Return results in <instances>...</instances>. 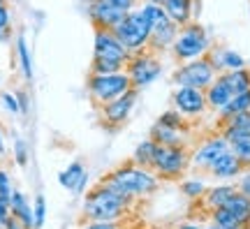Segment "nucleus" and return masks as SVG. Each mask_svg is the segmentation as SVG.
<instances>
[{
  "label": "nucleus",
  "instance_id": "40",
  "mask_svg": "<svg viewBox=\"0 0 250 229\" xmlns=\"http://www.w3.org/2000/svg\"><path fill=\"white\" fill-rule=\"evenodd\" d=\"M9 21H12L9 7H7V5H2V7H0V30H7V28H9Z\"/></svg>",
  "mask_w": 250,
  "mask_h": 229
},
{
  "label": "nucleus",
  "instance_id": "31",
  "mask_svg": "<svg viewBox=\"0 0 250 229\" xmlns=\"http://www.w3.org/2000/svg\"><path fill=\"white\" fill-rule=\"evenodd\" d=\"M158 123L160 125H167V127H174V130H188V121L186 116L181 114L179 109H169V111H165V114L158 118Z\"/></svg>",
  "mask_w": 250,
  "mask_h": 229
},
{
  "label": "nucleus",
  "instance_id": "35",
  "mask_svg": "<svg viewBox=\"0 0 250 229\" xmlns=\"http://www.w3.org/2000/svg\"><path fill=\"white\" fill-rule=\"evenodd\" d=\"M14 158H17V165H21V167H26L28 165V146H26V141L17 139V144H14Z\"/></svg>",
  "mask_w": 250,
  "mask_h": 229
},
{
  "label": "nucleus",
  "instance_id": "48",
  "mask_svg": "<svg viewBox=\"0 0 250 229\" xmlns=\"http://www.w3.org/2000/svg\"><path fill=\"white\" fill-rule=\"evenodd\" d=\"M206 229H220V227H218L215 222H211V225H208V227H206Z\"/></svg>",
  "mask_w": 250,
  "mask_h": 229
},
{
  "label": "nucleus",
  "instance_id": "34",
  "mask_svg": "<svg viewBox=\"0 0 250 229\" xmlns=\"http://www.w3.org/2000/svg\"><path fill=\"white\" fill-rule=\"evenodd\" d=\"M44 218H46V202L44 197L40 194L35 199V211H33V220H35V229H40L44 225Z\"/></svg>",
  "mask_w": 250,
  "mask_h": 229
},
{
  "label": "nucleus",
  "instance_id": "45",
  "mask_svg": "<svg viewBox=\"0 0 250 229\" xmlns=\"http://www.w3.org/2000/svg\"><path fill=\"white\" fill-rule=\"evenodd\" d=\"M179 229H202V227L195 225V222H183V225H179Z\"/></svg>",
  "mask_w": 250,
  "mask_h": 229
},
{
  "label": "nucleus",
  "instance_id": "2",
  "mask_svg": "<svg viewBox=\"0 0 250 229\" xmlns=\"http://www.w3.org/2000/svg\"><path fill=\"white\" fill-rule=\"evenodd\" d=\"M132 199L121 197L118 192L109 190L107 185L98 183L83 199V208H81V218L90 222H114L121 220L127 208H130Z\"/></svg>",
  "mask_w": 250,
  "mask_h": 229
},
{
  "label": "nucleus",
  "instance_id": "41",
  "mask_svg": "<svg viewBox=\"0 0 250 229\" xmlns=\"http://www.w3.org/2000/svg\"><path fill=\"white\" fill-rule=\"evenodd\" d=\"M104 2L114 5V7L125 9V12H130V9H132V5H134V0H104Z\"/></svg>",
  "mask_w": 250,
  "mask_h": 229
},
{
  "label": "nucleus",
  "instance_id": "36",
  "mask_svg": "<svg viewBox=\"0 0 250 229\" xmlns=\"http://www.w3.org/2000/svg\"><path fill=\"white\" fill-rule=\"evenodd\" d=\"M0 100H2V104L7 106L12 114H21V106H19L17 95H12V93H2V95H0Z\"/></svg>",
  "mask_w": 250,
  "mask_h": 229
},
{
  "label": "nucleus",
  "instance_id": "24",
  "mask_svg": "<svg viewBox=\"0 0 250 229\" xmlns=\"http://www.w3.org/2000/svg\"><path fill=\"white\" fill-rule=\"evenodd\" d=\"M220 77L225 79V83L229 86V90H232L234 95H239V93H246V90H250V70H248V67L223 72Z\"/></svg>",
  "mask_w": 250,
  "mask_h": 229
},
{
  "label": "nucleus",
  "instance_id": "19",
  "mask_svg": "<svg viewBox=\"0 0 250 229\" xmlns=\"http://www.w3.org/2000/svg\"><path fill=\"white\" fill-rule=\"evenodd\" d=\"M9 208H12V215L19 220V225L23 229H35V220H33V211L28 206L23 192L19 190H12V197H9Z\"/></svg>",
  "mask_w": 250,
  "mask_h": 229
},
{
  "label": "nucleus",
  "instance_id": "12",
  "mask_svg": "<svg viewBox=\"0 0 250 229\" xmlns=\"http://www.w3.org/2000/svg\"><path fill=\"white\" fill-rule=\"evenodd\" d=\"M88 14L95 28H104V30H114V28L125 19V9L114 7L104 0H88Z\"/></svg>",
  "mask_w": 250,
  "mask_h": 229
},
{
  "label": "nucleus",
  "instance_id": "11",
  "mask_svg": "<svg viewBox=\"0 0 250 229\" xmlns=\"http://www.w3.org/2000/svg\"><path fill=\"white\" fill-rule=\"evenodd\" d=\"M174 109H179L186 118H195V116H202L208 109L206 104V93L199 88H190V86H179L174 90Z\"/></svg>",
  "mask_w": 250,
  "mask_h": 229
},
{
  "label": "nucleus",
  "instance_id": "9",
  "mask_svg": "<svg viewBox=\"0 0 250 229\" xmlns=\"http://www.w3.org/2000/svg\"><path fill=\"white\" fill-rule=\"evenodd\" d=\"M137 95H139V90L132 88V90H127L125 95L111 100V102H107V104L98 106L100 116H102V123L109 125V127H118L121 123H125L127 116H130V111H132L134 102H137Z\"/></svg>",
  "mask_w": 250,
  "mask_h": 229
},
{
  "label": "nucleus",
  "instance_id": "13",
  "mask_svg": "<svg viewBox=\"0 0 250 229\" xmlns=\"http://www.w3.org/2000/svg\"><path fill=\"white\" fill-rule=\"evenodd\" d=\"M229 150V141L225 139L223 134H218V137H211V139H206L199 148L192 153V158H190V165L197 169H208L213 165L215 160L220 158L223 153Z\"/></svg>",
  "mask_w": 250,
  "mask_h": 229
},
{
  "label": "nucleus",
  "instance_id": "26",
  "mask_svg": "<svg viewBox=\"0 0 250 229\" xmlns=\"http://www.w3.org/2000/svg\"><path fill=\"white\" fill-rule=\"evenodd\" d=\"M155 141L153 139H146L142 141L137 148H134L132 153V162L137 165V167H144V169H151L153 167V155H155Z\"/></svg>",
  "mask_w": 250,
  "mask_h": 229
},
{
  "label": "nucleus",
  "instance_id": "44",
  "mask_svg": "<svg viewBox=\"0 0 250 229\" xmlns=\"http://www.w3.org/2000/svg\"><path fill=\"white\" fill-rule=\"evenodd\" d=\"M5 229H23V227H21V225H19V220L12 215V218L7 220V225H5Z\"/></svg>",
  "mask_w": 250,
  "mask_h": 229
},
{
  "label": "nucleus",
  "instance_id": "28",
  "mask_svg": "<svg viewBox=\"0 0 250 229\" xmlns=\"http://www.w3.org/2000/svg\"><path fill=\"white\" fill-rule=\"evenodd\" d=\"M139 12H142L144 17H146V21H148V26H151V30H153V28H158L160 23H165V21H169V17H167V12H165V7H162V5L144 2Z\"/></svg>",
  "mask_w": 250,
  "mask_h": 229
},
{
  "label": "nucleus",
  "instance_id": "32",
  "mask_svg": "<svg viewBox=\"0 0 250 229\" xmlns=\"http://www.w3.org/2000/svg\"><path fill=\"white\" fill-rule=\"evenodd\" d=\"M229 150H232L234 155L241 160L243 169H248V171H250V137H248V139L229 141Z\"/></svg>",
  "mask_w": 250,
  "mask_h": 229
},
{
  "label": "nucleus",
  "instance_id": "5",
  "mask_svg": "<svg viewBox=\"0 0 250 229\" xmlns=\"http://www.w3.org/2000/svg\"><path fill=\"white\" fill-rule=\"evenodd\" d=\"M114 35L123 42V46L130 53L142 51L151 42V26L139 9H130L125 19L114 28Z\"/></svg>",
  "mask_w": 250,
  "mask_h": 229
},
{
  "label": "nucleus",
  "instance_id": "30",
  "mask_svg": "<svg viewBox=\"0 0 250 229\" xmlns=\"http://www.w3.org/2000/svg\"><path fill=\"white\" fill-rule=\"evenodd\" d=\"M17 51H19V61H21V70H23V77L28 81L33 79V61H30V51H28V42L23 35H19L17 40Z\"/></svg>",
  "mask_w": 250,
  "mask_h": 229
},
{
  "label": "nucleus",
  "instance_id": "38",
  "mask_svg": "<svg viewBox=\"0 0 250 229\" xmlns=\"http://www.w3.org/2000/svg\"><path fill=\"white\" fill-rule=\"evenodd\" d=\"M83 229H121V220H114V222H88Z\"/></svg>",
  "mask_w": 250,
  "mask_h": 229
},
{
  "label": "nucleus",
  "instance_id": "21",
  "mask_svg": "<svg viewBox=\"0 0 250 229\" xmlns=\"http://www.w3.org/2000/svg\"><path fill=\"white\" fill-rule=\"evenodd\" d=\"M151 139L155 144H162V146H186L183 130H174V127H167L160 123H155L151 127Z\"/></svg>",
  "mask_w": 250,
  "mask_h": 229
},
{
  "label": "nucleus",
  "instance_id": "43",
  "mask_svg": "<svg viewBox=\"0 0 250 229\" xmlns=\"http://www.w3.org/2000/svg\"><path fill=\"white\" fill-rule=\"evenodd\" d=\"M17 100H19V106H21V114H28V95L23 93V90H19Z\"/></svg>",
  "mask_w": 250,
  "mask_h": 229
},
{
  "label": "nucleus",
  "instance_id": "6",
  "mask_svg": "<svg viewBox=\"0 0 250 229\" xmlns=\"http://www.w3.org/2000/svg\"><path fill=\"white\" fill-rule=\"evenodd\" d=\"M127 90H132V81L127 77V72H116V74H90L88 77V93L95 106H102L125 95Z\"/></svg>",
  "mask_w": 250,
  "mask_h": 229
},
{
  "label": "nucleus",
  "instance_id": "7",
  "mask_svg": "<svg viewBox=\"0 0 250 229\" xmlns=\"http://www.w3.org/2000/svg\"><path fill=\"white\" fill-rule=\"evenodd\" d=\"M125 72H127V77L132 81V88H144V86H148L153 81L160 77L162 72V62L158 61V56L155 51H151L148 46L142 49V51H134L130 56V61L125 62Z\"/></svg>",
  "mask_w": 250,
  "mask_h": 229
},
{
  "label": "nucleus",
  "instance_id": "23",
  "mask_svg": "<svg viewBox=\"0 0 250 229\" xmlns=\"http://www.w3.org/2000/svg\"><path fill=\"white\" fill-rule=\"evenodd\" d=\"M239 187L236 185H218V187H211V190H206L204 192V206L208 211H213V208H220L227 204V199L236 192Z\"/></svg>",
  "mask_w": 250,
  "mask_h": 229
},
{
  "label": "nucleus",
  "instance_id": "22",
  "mask_svg": "<svg viewBox=\"0 0 250 229\" xmlns=\"http://www.w3.org/2000/svg\"><path fill=\"white\" fill-rule=\"evenodd\" d=\"M225 208H229V211L239 218V220L246 225V229H250V197L243 192H236L227 199V204H225Z\"/></svg>",
  "mask_w": 250,
  "mask_h": 229
},
{
  "label": "nucleus",
  "instance_id": "46",
  "mask_svg": "<svg viewBox=\"0 0 250 229\" xmlns=\"http://www.w3.org/2000/svg\"><path fill=\"white\" fill-rule=\"evenodd\" d=\"M7 37H9V28H7V30H0V42H5Z\"/></svg>",
  "mask_w": 250,
  "mask_h": 229
},
{
  "label": "nucleus",
  "instance_id": "18",
  "mask_svg": "<svg viewBox=\"0 0 250 229\" xmlns=\"http://www.w3.org/2000/svg\"><path fill=\"white\" fill-rule=\"evenodd\" d=\"M204 93H206V104H208V109H213V111H220V109L234 97V93L229 90V86L225 83V79L220 74L215 77V81L204 90Z\"/></svg>",
  "mask_w": 250,
  "mask_h": 229
},
{
  "label": "nucleus",
  "instance_id": "50",
  "mask_svg": "<svg viewBox=\"0 0 250 229\" xmlns=\"http://www.w3.org/2000/svg\"><path fill=\"white\" fill-rule=\"evenodd\" d=\"M2 5H7V0H0V7H2Z\"/></svg>",
  "mask_w": 250,
  "mask_h": 229
},
{
  "label": "nucleus",
  "instance_id": "17",
  "mask_svg": "<svg viewBox=\"0 0 250 229\" xmlns=\"http://www.w3.org/2000/svg\"><path fill=\"white\" fill-rule=\"evenodd\" d=\"M223 137L227 141L248 139L250 137V111H243V114H236L232 118L223 121Z\"/></svg>",
  "mask_w": 250,
  "mask_h": 229
},
{
  "label": "nucleus",
  "instance_id": "1",
  "mask_svg": "<svg viewBox=\"0 0 250 229\" xmlns=\"http://www.w3.org/2000/svg\"><path fill=\"white\" fill-rule=\"evenodd\" d=\"M102 185H107L109 190L118 192L121 197L134 199V197H148L160 187V178L151 169L137 167L132 160L127 165H121L118 169H114L111 174L100 181Z\"/></svg>",
  "mask_w": 250,
  "mask_h": 229
},
{
  "label": "nucleus",
  "instance_id": "25",
  "mask_svg": "<svg viewBox=\"0 0 250 229\" xmlns=\"http://www.w3.org/2000/svg\"><path fill=\"white\" fill-rule=\"evenodd\" d=\"M243 111H250V90L234 95L232 100L218 111V118H220V123H223V121H227V118H232V116H236V114H243Z\"/></svg>",
  "mask_w": 250,
  "mask_h": 229
},
{
  "label": "nucleus",
  "instance_id": "3",
  "mask_svg": "<svg viewBox=\"0 0 250 229\" xmlns=\"http://www.w3.org/2000/svg\"><path fill=\"white\" fill-rule=\"evenodd\" d=\"M208 49H211V40H208L206 30L199 26L197 21H190V23H186V26H181L179 37H176V42L171 44L174 58L181 61V62L202 58Z\"/></svg>",
  "mask_w": 250,
  "mask_h": 229
},
{
  "label": "nucleus",
  "instance_id": "20",
  "mask_svg": "<svg viewBox=\"0 0 250 229\" xmlns=\"http://www.w3.org/2000/svg\"><path fill=\"white\" fill-rule=\"evenodd\" d=\"M165 12L167 17L179 23V26H186L192 21V7H195V0H165Z\"/></svg>",
  "mask_w": 250,
  "mask_h": 229
},
{
  "label": "nucleus",
  "instance_id": "49",
  "mask_svg": "<svg viewBox=\"0 0 250 229\" xmlns=\"http://www.w3.org/2000/svg\"><path fill=\"white\" fill-rule=\"evenodd\" d=\"M0 153H5V146H2V139H0Z\"/></svg>",
  "mask_w": 250,
  "mask_h": 229
},
{
  "label": "nucleus",
  "instance_id": "27",
  "mask_svg": "<svg viewBox=\"0 0 250 229\" xmlns=\"http://www.w3.org/2000/svg\"><path fill=\"white\" fill-rule=\"evenodd\" d=\"M211 222H215L220 229H246V225H243L229 208H225V206L211 211Z\"/></svg>",
  "mask_w": 250,
  "mask_h": 229
},
{
  "label": "nucleus",
  "instance_id": "33",
  "mask_svg": "<svg viewBox=\"0 0 250 229\" xmlns=\"http://www.w3.org/2000/svg\"><path fill=\"white\" fill-rule=\"evenodd\" d=\"M181 192L186 194L188 199H199V197H204L206 185L202 181H183L181 183Z\"/></svg>",
  "mask_w": 250,
  "mask_h": 229
},
{
  "label": "nucleus",
  "instance_id": "14",
  "mask_svg": "<svg viewBox=\"0 0 250 229\" xmlns=\"http://www.w3.org/2000/svg\"><path fill=\"white\" fill-rule=\"evenodd\" d=\"M58 181H61V185L65 190H70L74 194H83L86 187H88V174H86V169H83L81 162H72L65 171L58 174Z\"/></svg>",
  "mask_w": 250,
  "mask_h": 229
},
{
  "label": "nucleus",
  "instance_id": "16",
  "mask_svg": "<svg viewBox=\"0 0 250 229\" xmlns=\"http://www.w3.org/2000/svg\"><path fill=\"white\" fill-rule=\"evenodd\" d=\"M208 171H211V176L215 178H236L239 174L243 171V165H241V160L234 155L232 150H227V153H223L220 158L215 160L213 165L208 167Z\"/></svg>",
  "mask_w": 250,
  "mask_h": 229
},
{
  "label": "nucleus",
  "instance_id": "29",
  "mask_svg": "<svg viewBox=\"0 0 250 229\" xmlns=\"http://www.w3.org/2000/svg\"><path fill=\"white\" fill-rule=\"evenodd\" d=\"M125 70V62L118 61H107V58H95L90 62V74H116V72Z\"/></svg>",
  "mask_w": 250,
  "mask_h": 229
},
{
  "label": "nucleus",
  "instance_id": "39",
  "mask_svg": "<svg viewBox=\"0 0 250 229\" xmlns=\"http://www.w3.org/2000/svg\"><path fill=\"white\" fill-rule=\"evenodd\" d=\"M0 197H12V187H9V176L5 171H0Z\"/></svg>",
  "mask_w": 250,
  "mask_h": 229
},
{
  "label": "nucleus",
  "instance_id": "10",
  "mask_svg": "<svg viewBox=\"0 0 250 229\" xmlns=\"http://www.w3.org/2000/svg\"><path fill=\"white\" fill-rule=\"evenodd\" d=\"M95 58H107V61L127 62L132 53L123 46V42L114 35V30H104V28H95Z\"/></svg>",
  "mask_w": 250,
  "mask_h": 229
},
{
  "label": "nucleus",
  "instance_id": "8",
  "mask_svg": "<svg viewBox=\"0 0 250 229\" xmlns=\"http://www.w3.org/2000/svg\"><path fill=\"white\" fill-rule=\"evenodd\" d=\"M215 77H218V72H215V67L208 62L206 56L183 62V65L176 67V72L171 74V79H174L176 86H190V88H199V90L208 88L215 81Z\"/></svg>",
  "mask_w": 250,
  "mask_h": 229
},
{
  "label": "nucleus",
  "instance_id": "37",
  "mask_svg": "<svg viewBox=\"0 0 250 229\" xmlns=\"http://www.w3.org/2000/svg\"><path fill=\"white\" fill-rule=\"evenodd\" d=\"M9 218H12V208H9V197H0V225L5 227Z\"/></svg>",
  "mask_w": 250,
  "mask_h": 229
},
{
  "label": "nucleus",
  "instance_id": "47",
  "mask_svg": "<svg viewBox=\"0 0 250 229\" xmlns=\"http://www.w3.org/2000/svg\"><path fill=\"white\" fill-rule=\"evenodd\" d=\"M146 2H153V5H165V0H146Z\"/></svg>",
  "mask_w": 250,
  "mask_h": 229
},
{
  "label": "nucleus",
  "instance_id": "42",
  "mask_svg": "<svg viewBox=\"0 0 250 229\" xmlns=\"http://www.w3.org/2000/svg\"><path fill=\"white\" fill-rule=\"evenodd\" d=\"M236 187H239V192H243V194H248V197H250V171L241 178V183L236 185Z\"/></svg>",
  "mask_w": 250,
  "mask_h": 229
},
{
  "label": "nucleus",
  "instance_id": "15",
  "mask_svg": "<svg viewBox=\"0 0 250 229\" xmlns=\"http://www.w3.org/2000/svg\"><path fill=\"white\" fill-rule=\"evenodd\" d=\"M179 30L181 26L179 23H174V21H165V23H160L158 28H153L151 30V42H148V49L155 53L165 51V49H169L174 42H176V37H179Z\"/></svg>",
  "mask_w": 250,
  "mask_h": 229
},
{
  "label": "nucleus",
  "instance_id": "4",
  "mask_svg": "<svg viewBox=\"0 0 250 229\" xmlns=\"http://www.w3.org/2000/svg\"><path fill=\"white\" fill-rule=\"evenodd\" d=\"M190 153L186 146H155V155H153V167L151 171L158 174V178L165 181H176L183 176V171L190 167Z\"/></svg>",
  "mask_w": 250,
  "mask_h": 229
}]
</instances>
